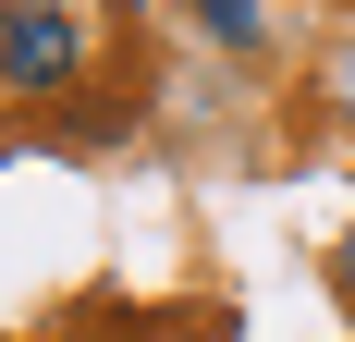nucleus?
Masks as SVG:
<instances>
[{
  "mask_svg": "<svg viewBox=\"0 0 355 342\" xmlns=\"http://www.w3.org/2000/svg\"><path fill=\"white\" fill-rule=\"evenodd\" d=\"M73 73H86V25L62 0H0V86L12 98H62Z\"/></svg>",
  "mask_w": 355,
  "mask_h": 342,
  "instance_id": "1",
  "label": "nucleus"
},
{
  "mask_svg": "<svg viewBox=\"0 0 355 342\" xmlns=\"http://www.w3.org/2000/svg\"><path fill=\"white\" fill-rule=\"evenodd\" d=\"M184 12H196L220 49H257V0H184Z\"/></svg>",
  "mask_w": 355,
  "mask_h": 342,
  "instance_id": "2",
  "label": "nucleus"
},
{
  "mask_svg": "<svg viewBox=\"0 0 355 342\" xmlns=\"http://www.w3.org/2000/svg\"><path fill=\"white\" fill-rule=\"evenodd\" d=\"M331 269H343V294H355V233H343V257H331Z\"/></svg>",
  "mask_w": 355,
  "mask_h": 342,
  "instance_id": "3",
  "label": "nucleus"
}]
</instances>
